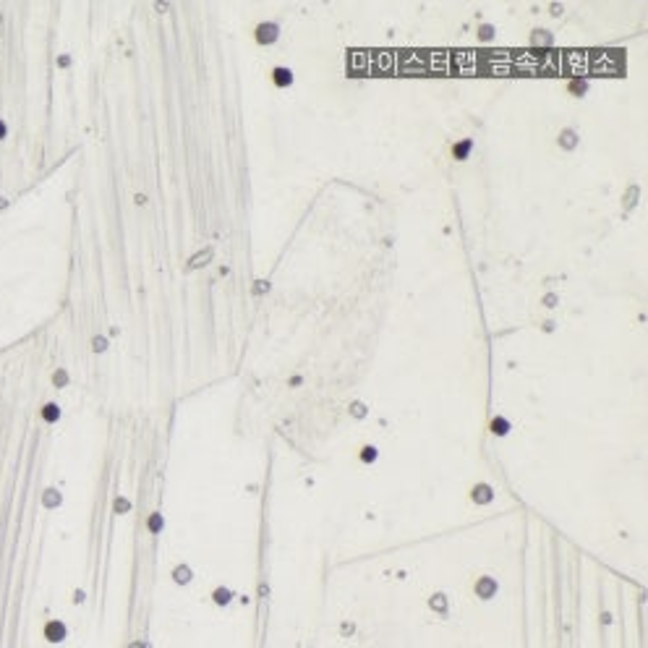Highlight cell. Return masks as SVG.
Masks as SVG:
<instances>
[{"mask_svg":"<svg viewBox=\"0 0 648 648\" xmlns=\"http://www.w3.org/2000/svg\"><path fill=\"white\" fill-rule=\"evenodd\" d=\"M31 5L0 3V217L42 173L37 63H31Z\"/></svg>","mask_w":648,"mask_h":648,"instance_id":"1","label":"cell"},{"mask_svg":"<svg viewBox=\"0 0 648 648\" xmlns=\"http://www.w3.org/2000/svg\"><path fill=\"white\" fill-rule=\"evenodd\" d=\"M256 37H259L262 45H270L272 39L277 37V27H274V24H262V27L256 29Z\"/></svg>","mask_w":648,"mask_h":648,"instance_id":"2","label":"cell"},{"mask_svg":"<svg viewBox=\"0 0 648 648\" xmlns=\"http://www.w3.org/2000/svg\"><path fill=\"white\" fill-rule=\"evenodd\" d=\"M274 81H277V86H290V81H293V76H290V71H285V68H277V71H274Z\"/></svg>","mask_w":648,"mask_h":648,"instance_id":"3","label":"cell"},{"mask_svg":"<svg viewBox=\"0 0 648 648\" xmlns=\"http://www.w3.org/2000/svg\"><path fill=\"white\" fill-rule=\"evenodd\" d=\"M468 152H471V141H460L455 147V157L463 160V157H468Z\"/></svg>","mask_w":648,"mask_h":648,"instance_id":"4","label":"cell"}]
</instances>
